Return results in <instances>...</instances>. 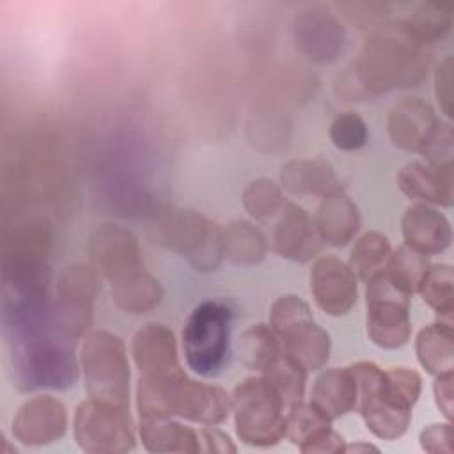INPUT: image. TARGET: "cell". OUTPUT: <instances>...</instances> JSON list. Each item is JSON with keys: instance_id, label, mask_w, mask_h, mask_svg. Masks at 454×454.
I'll use <instances>...</instances> for the list:
<instances>
[{"instance_id": "obj_11", "label": "cell", "mask_w": 454, "mask_h": 454, "mask_svg": "<svg viewBox=\"0 0 454 454\" xmlns=\"http://www.w3.org/2000/svg\"><path fill=\"white\" fill-rule=\"evenodd\" d=\"M99 291V273L94 266L74 262L60 270L55 282L51 317L67 339L82 337L92 323V305Z\"/></svg>"}, {"instance_id": "obj_36", "label": "cell", "mask_w": 454, "mask_h": 454, "mask_svg": "<svg viewBox=\"0 0 454 454\" xmlns=\"http://www.w3.org/2000/svg\"><path fill=\"white\" fill-rule=\"evenodd\" d=\"M241 202L245 211L255 220L268 218L277 211H282L287 204L280 184L268 177H257L250 181L243 190Z\"/></svg>"}, {"instance_id": "obj_27", "label": "cell", "mask_w": 454, "mask_h": 454, "mask_svg": "<svg viewBox=\"0 0 454 454\" xmlns=\"http://www.w3.org/2000/svg\"><path fill=\"white\" fill-rule=\"evenodd\" d=\"M419 364L433 376L452 372L454 369V333L449 321H440L422 328L415 339Z\"/></svg>"}, {"instance_id": "obj_38", "label": "cell", "mask_w": 454, "mask_h": 454, "mask_svg": "<svg viewBox=\"0 0 454 454\" xmlns=\"http://www.w3.org/2000/svg\"><path fill=\"white\" fill-rule=\"evenodd\" d=\"M335 11L358 30H374L387 21L390 5L383 2H337Z\"/></svg>"}, {"instance_id": "obj_17", "label": "cell", "mask_w": 454, "mask_h": 454, "mask_svg": "<svg viewBox=\"0 0 454 454\" xmlns=\"http://www.w3.org/2000/svg\"><path fill=\"white\" fill-rule=\"evenodd\" d=\"M273 252L294 262H309L321 250L314 220L298 204L287 202L273 229Z\"/></svg>"}, {"instance_id": "obj_22", "label": "cell", "mask_w": 454, "mask_h": 454, "mask_svg": "<svg viewBox=\"0 0 454 454\" xmlns=\"http://www.w3.org/2000/svg\"><path fill=\"white\" fill-rule=\"evenodd\" d=\"M360 211L342 188L325 195L314 216L317 236L328 247L348 245L360 231Z\"/></svg>"}, {"instance_id": "obj_6", "label": "cell", "mask_w": 454, "mask_h": 454, "mask_svg": "<svg viewBox=\"0 0 454 454\" xmlns=\"http://www.w3.org/2000/svg\"><path fill=\"white\" fill-rule=\"evenodd\" d=\"M80 365L90 399L115 408H129V362L119 335L106 330L87 333Z\"/></svg>"}, {"instance_id": "obj_46", "label": "cell", "mask_w": 454, "mask_h": 454, "mask_svg": "<svg viewBox=\"0 0 454 454\" xmlns=\"http://www.w3.org/2000/svg\"><path fill=\"white\" fill-rule=\"evenodd\" d=\"M199 434L200 440L206 443V450L209 452H236V445L232 443L229 434H225L220 429L206 427Z\"/></svg>"}, {"instance_id": "obj_9", "label": "cell", "mask_w": 454, "mask_h": 454, "mask_svg": "<svg viewBox=\"0 0 454 454\" xmlns=\"http://www.w3.org/2000/svg\"><path fill=\"white\" fill-rule=\"evenodd\" d=\"M356 381V406L367 429L381 440L401 438L411 422V410L390 390L387 372L372 362L349 365Z\"/></svg>"}, {"instance_id": "obj_43", "label": "cell", "mask_w": 454, "mask_h": 454, "mask_svg": "<svg viewBox=\"0 0 454 454\" xmlns=\"http://www.w3.org/2000/svg\"><path fill=\"white\" fill-rule=\"evenodd\" d=\"M420 447L431 454H452V427L445 424H431L420 433Z\"/></svg>"}, {"instance_id": "obj_15", "label": "cell", "mask_w": 454, "mask_h": 454, "mask_svg": "<svg viewBox=\"0 0 454 454\" xmlns=\"http://www.w3.org/2000/svg\"><path fill=\"white\" fill-rule=\"evenodd\" d=\"M12 436L23 445L39 447L60 440L67 431V410L51 395L25 401L12 419Z\"/></svg>"}, {"instance_id": "obj_41", "label": "cell", "mask_w": 454, "mask_h": 454, "mask_svg": "<svg viewBox=\"0 0 454 454\" xmlns=\"http://www.w3.org/2000/svg\"><path fill=\"white\" fill-rule=\"evenodd\" d=\"M454 137L450 124H440L431 142L424 147L420 154H424L426 161L440 167V168H452V154H454Z\"/></svg>"}, {"instance_id": "obj_13", "label": "cell", "mask_w": 454, "mask_h": 454, "mask_svg": "<svg viewBox=\"0 0 454 454\" xmlns=\"http://www.w3.org/2000/svg\"><path fill=\"white\" fill-rule=\"evenodd\" d=\"M293 41L307 60L326 64L342 53L346 30L326 7H309L294 16Z\"/></svg>"}, {"instance_id": "obj_29", "label": "cell", "mask_w": 454, "mask_h": 454, "mask_svg": "<svg viewBox=\"0 0 454 454\" xmlns=\"http://www.w3.org/2000/svg\"><path fill=\"white\" fill-rule=\"evenodd\" d=\"M264 234L247 220H234L223 229V257L238 266H252L264 259Z\"/></svg>"}, {"instance_id": "obj_3", "label": "cell", "mask_w": 454, "mask_h": 454, "mask_svg": "<svg viewBox=\"0 0 454 454\" xmlns=\"http://www.w3.org/2000/svg\"><path fill=\"white\" fill-rule=\"evenodd\" d=\"M89 259L110 284L114 303L129 314L153 310L163 296L160 282L145 270L137 236L115 223L99 225L89 238Z\"/></svg>"}, {"instance_id": "obj_5", "label": "cell", "mask_w": 454, "mask_h": 454, "mask_svg": "<svg viewBox=\"0 0 454 454\" xmlns=\"http://www.w3.org/2000/svg\"><path fill=\"white\" fill-rule=\"evenodd\" d=\"M51 227L30 220L9 231L2 243V293L46 291Z\"/></svg>"}, {"instance_id": "obj_24", "label": "cell", "mask_w": 454, "mask_h": 454, "mask_svg": "<svg viewBox=\"0 0 454 454\" xmlns=\"http://www.w3.org/2000/svg\"><path fill=\"white\" fill-rule=\"evenodd\" d=\"M138 434L149 452L195 454L202 449L200 434L172 417H140Z\"/></svg>"}, {"instance_id": "obj_40", "label": "cell", "mask_w": 454, "mask_h": 454, "mask_svg": "<svg viewBox=\"0 0 454 454\" xmlns=\"http://www.w3.org/2000/svg\"><path fill=\"white\" fill-rule=\"evenodd\" d=\"M387 372V381L392 394L408 408H413L422 390V380L417 371L408 367H392Z\"/></svg>"}, {"instance_id": "obj_42", "label": "cell", "mask_w": 454, "mask_h": 454, "mask_svg": "<svg viewBox=\"0 0 454 454\" xmlns=\"http://www.w3.org/2000/svg\"><path fill=\"white\" fill-rule=\"evenodd\" d=\"M452 73H454V62H452V57L447 55L434 69V96L442 114H445L447 117H452V112H454Z\"/></svg>"}, {"instance_id": "obj_45", "label": "cell", "mask_w": 454, "mask_h": 454, "mask_svg": "<svg viewBox=\"0 0 454 454\" xmlns=\"http://www.w3.org/2000/svg\"><path fill=\"white\" fill-rule=\"evenodd\" d=\"M452 372H445L436 376L434 385H433V394L438 410L450 420L452 419V410H454V390H452Z\"/></svg>"}, {"instance_id": "obj_37", "label": "cell", "mask_w": 454, "mask_h": 454, "mask_svg": "<svg viewBox=\"0 0 454 454\" xmlns=\"http://www.w3.org/2000/svg\"><path fill=\"white\" fill-rule=\"evenodd\" d=\"M332 144L340 151H356L367 144L369 129L356 112H340L333 117L328 129Z\"/></svg>"}, {"instance_id": "obj_39", "label": "cell", "mask_w": 454, "mask_h": 454, "mask_svg": "<svg viewBox=\"0 0 454 454\" xmlns=\"http://www.w3.org/2000/svg\"><path fill=\"white\" fill-rule=\"evenodd\" d=\"M312 316L310 307L296 294H282L277 298L270 309V326L278 335L282 330L291 326L293 323Z\"/></svg>"}, {"instance_id": "obj_23", "label": "cell", "mask_w": 454, "mask_h": 454, "mask_svg": "<svg viewBox=\"0 0 454 454\" xmlns=\"http://www.w3.org/2000/svg\"><path fill=\"white\" fill-rule=\"evenodd\" d=\"M277 337L284 344V353L296 360L305 371H319L330 358V335L312 316L293 323Z\"/></svg>"}, {"instance_id": "obj_10", "label": "cell", "mask_w": 454, "mask_h": 454, "mask_svg": "<svg viewBox=\"0 0 454 454\" xmlns=\"http://www.w3.org/2000/svg\"><path fill=\"white\" fill-rule=\"evenodd\" d=\"M365 282V326L369 339L383 349L404 346L411 335L410 293L385 270Z\"/></svg>"}, {"instance_id": "obj_1", "label": "cell", "mask_w": 454, "mask_h": 454, "mask_svg": "<svg viewBox=\"0 0 454 454\" xmlns=\"http://www.w3.org/2000/svg\"><path fill=\"white\" fill-rule=\"evenodd\" d=\"M12 383L23 390L67 388L78 378L73 342L53 325L48 298H27L2 307Z\"/></svg>"}, {"instance_id": "obj_31", "label": "cell", "mask_w": 454, "mask_h": 454, "mask_svg": "<svg viewBox=\"0 0 454 454\" xmlns=\"http://www.w3.org/2000/svg\"><path fill=\"white\" fill-rule=\"evenodd\" d=\"M392 248L390 241L385 234L378 231H369L362 234L349 254V268L355 277L362 280H369L387 268Z\"/></svg>"}, {"instance_id": "obj_19", "label": "cell", "mask_w": 454, "mask_h": 454, "mask_svg": "<svg viewBox=\"0 0 454 454\" xmlns=\"http://www.w3.org/2000/svg\"><path fill=\"white\" fill-rule=\"evenodd\" d=\"M229 411L231 397L220 387L188 376L179 380L172 399V415L204 426H216L227 419Z\"/></svg>"}, {"instance_id": "obj_16", "label": "cell", "mask_w": 454, "mask_h": 454, "mask_svg": "<svg viewBox=\"0 0 454 454\" xmlns=\"http://www.w3.org/2000/svg\"><path fill=\"white\" fill-rule=\"evenodd\" d=\"M440 124L433 106L411 96L399 99L387 115V131L392 144L408 153H422Z\"/></svg>"}, {"instance_id": "obj_18", "label": "cell", "mask_w": 454, "mask_h": 454, "mask_svg": "<svg viewBox=\"0 0 454 454\" xmlns=\"http://www.w3.org/2000/svg\"><path fill=\"white\" fill-rule=\"evenodd\" d=\"M131 355L140 376H165L184 372L177 356V342L170 328L147 323L131 339Z\"/></svg>"}, {"instance_id": "obj_2", "label": "cell", "mask_w": 454, "mask_h": 454, "mask_svg": "<svg viewBox=\"0 0 454 454\" xmlns=\"http://www.w3.org/2000/svg\"><path fill=\"white\" fill-rule=\"evenodd\" d=\"M429 59L401 21H385L365 37L355 62L337 78L335 90L364 101L395 87H413L426 78Z\"/></svg>"}, {"instance_id": "obj_35", "label": "cell", "mask_w": 454, "mask_h": 454, "mask_svg": "<svg viewBox=\"0 0 454 454\" xmlns=\"http://www.w3.org/2000/svg\"><path fill=\"white\" fill-rule=\"evenodd\" d=\"M427 255L413 250L408 245H401L390 254L385 271L410 294L417 293L426 271L429 270Z\"/></svg>"}, {"instance_id": "obj_7", "label": "cell", "mask_w": 454, "mask_h": 454, "mask_svg": "<svg viewBox=\"0 0 454 454\" xmlns=\"http://www.w3.org/2000/svg\"><path fill=\"white\" fill-rule=\"evenodd\" d=\"M238 438L252 447L277 445L286 434L284 406L264 376L241 380L231 395Z\"/></svg>"}, {"instance_id": "obj_25", "label": "cell", "mask_w": 454, "mask_h": 454, "mask_svg": "<svg viewBox=\"0 0 454 454\" xmlns=\"http://www.w3.org/2000/svg\"><path fill=\"white\" fill-rule=\"evenodd\" d=\"M332 420L339 419L356 406V381L349 367H332L323 371L312 387V399Z\"/></svg>"}, {"instance_id": "obj_26", "label": "cell", "mask_w": 454, "mask_h": 454, "mask_svg": "<svg viewBox=\"0 0 454 454\" xmlns=\"http://www.w3.org/2000/svg\"><path fill=\"white\" fill-rule=\"evenodd\" d=\"M280 183L293 195H328L340 190L333 168L323 160H289L280 168Z\"/></svg>"}, {"instance_id": "obj_4", "label": "cell", "mask_w": 454, "mask_h": 454, "mask_svg": "<svg viewBox=\"0 0 454 454\" xmlns=\"http://www.w3.org/2000/svg\"><path fill=\"white\" fill-rule=\"evenodd\" d=\"M158 245L183 255L197 271H215L223 259V229L193 209L167 207L153 227Z\"/></svg>"}, {"instance_id": "obj_34", "label": "cell", "mask_w": 454, "mask_h": 454, "mask_svg": "<svg viewBox=\"0 0 454 454\" xmlns=\"http://www.w3.org/2000/svg\"><path fill=\"white\" fill-rule=\"evenodd\" d=\"M332 419L314 403H300L286 413V438L298 449L307 445L325 429L332 427Z\"/></svg>"}, {"instance_id": "obj_44", "label": "cell", "mask_w": 454, "mask_h": 454, "mask_svg": "<svg viewBox=\"0 0 454 454\" xmlns=\"http://www.w3.org/2000/svg\"><path fill=\"white\" fill-rule=\"evenodd\" d=\"M344 438L337 431L328 427L316 438H312L307 445H303L300 450L305 454H337L344 452Z\"/></svg>"}, {"instance_id": "obj_28", "label": "cell", "mask_w": 454, "mask_h": 454, "mask_svg": "<svg viewBox=\"0 0 454 454\" xmlns=\"http://www.w3.org/2000/svg\"><path fill=\"white\" fill-rule=\"evenodd\" d=\"M408 34L420 44H431L445 37L452 27V4L445 2H422L401 20Z\"/></svg>"}, {"instance_id": "obj_30", "label": "cell", "mask_w": 454, "mask_h": 454, "mask_svg": "<svg viewBox=\"0 0 454 454\" xmlns=\"http://www.w3.org/2000/svg\"><path fill=\"white\" fill-rule=\"evenodd\" d=\"M262 372L266 381L271 385V388L278 395L286 411L303 401L307 371L289 355L280 353L273 360V364L266 367Z\"/></svg>"}, {"instance_id": "obj_32", "label": "cell", "mask_w": 454, "mask_h": 454, "mask_svg": "<svg viewBox=\"0 0 454 454\" xmlns=\"http://www.w3.org/2000/svg\"><path fill=\"white\" fill-rule=\"evenodd\" d=\"M239 360L245 367L254 371H264L280 355V340L266 325H252L241 335L238 342Z\"/></svg>"}, {"instance_id": "obj_20", "label": "cell", "mask_w": 454, "mask_h": 454, "mask_svg": "<svg viewBox=\"0 0 454 454\" xmlns=\"http://www.w3.org/2000/svg\"><path fill=\"white\" fill-rule=\"evenodd\" d=\"M404 245L426 255L440 254L450 247L452 227L443 213L429 204L410 206L401 218Z\"/></svg>"}, {"instance_id": "obj_21", "label": "cell", "mask_w": 454, "mask_h": 454, "mask_svg": "<svg viewBox=\"0 0 454 454\" xmlns=\"http://www.w3.org/2000/svg\"><path fill=\"white\" fill-rule=\"evenodd\" d=\"M452 168H440L427 161H410L397 172L399 190L429 206L452 204Z\"/></svg>"}, {"instance_id": "obj_47", "label": "cell", "mask_w": 454, "mask_h": 454, "mask_svg": "<svg viewBox=\"0 0 454 454\" xmlns=\"http://www.w3.org/2000/svg\"><path fill=\"white\" fill-rule=\"evenodd\" d=\"M378 452L380 449L376 447V445H371V443H364V442H356V443H353V445H346L344 447V452H355V454H358V452Z\"/></svg>"}, {"instance_id": "obj_8", "label": "cell", "mask_w": 454, "mask_h": 454, "mask_svg": "<svg viewBox=\"0 0 454 454\" xmlns=\"http://www.w3.org/2000/svg\"><path fill=\"white\" fill-rule=\"evenodd\" d=\"M231 309L220 301H202L188 316L183 328V351L188 367L199 376H216L229 353Z\"/></svg>"}, {"instance_id": "obj_12", "label": "cell", "mask_w": 454, "mask_h": 454, "mask_svg": "<svg viewBox=\"0 0 454 454\" xmlns=\"http://www.w3.org/2000/svg\"><path fill=\"white\" fill-rule=\"evenodd\" d=\"M129 410L83 401L74 413L73 433L82 450L92 454H119L135 449Z\"/></svg>"}, {"instance_id": "obj_14", "label": "cell", "mask_w": 454, "mask_h": 454, "mask_svg": "<svg viewBox=\"0 0 454 454\" xmlns=\"http://www.w3.org/2000/svg\"><path fill=\"white\" fill-rule=\"evenodd\" d=\"M310 291L316 305L328 316H346L356 303L358 286L351 268L333 255L319 257L310 270Z\"/></svg>"}, {"instance_id": "obj_33", "label": "cell", "mask_w": 454, "mask_h": 454, "mask_svg": "<svg viewBox=\"0 0 454 454\" xmlns=\"http://www.w3.org/2000/svg\"><path fill=\"white\" fill-rule=\"evenodd\" d=\"M417 291L440 317L450 321L454 312V275L450 264L429 266Z\"/></svg>"}]
</instances>
